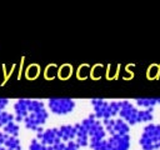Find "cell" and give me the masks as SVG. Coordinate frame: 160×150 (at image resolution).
<instances>
[{
	"mask_svg": "<svg viewBox=\"0 0 160 150\" xmlns=\"http://www.w3.org/2000/svg\"><path fill=\"white\" fill-rule=\"evenodd\" d=\"M49 111L46 110V105L41 100L29 99V114L24 119V126L28 130L35 131L36 134L44 130V124L48 121Z\"/></svg>",
	"mask_w": 160,
	"mask_h": 150,
	"instance_id": "obj_1",
	"label": "cell"
},
{
	"mask_svg": "<svg viewBox=\"0 0 160 150\" xmlns=\"http://www.w3.org/2000/svg\"><path fill=\"white\" fill-rule=\"evenodd\" d=\"M90 104L94 110V115L98 120H106L112 119L116 115H119L120 110V101H106L104 99H91Z\"/></svg>",
	"mask_w": 160,
	"mask_h": 150,
	"instance_id": "obj_2",
	"label": "cell"
},
{
	"mask_svg": "<svg viewBox=\"0 0 160 150\" xmlns=\"http://www.w3.org/2000/svg\"><path fill=\"white\" fill-rule=\"evenodd\" d=\"M139 145L142 150H160V124H146L139 138Z\"/></svg>",
	"mask_w": 160,
	"mask_h": 150,
	"instance_id": "obj_3",
	"label": "cell"
},
{
	"mask_svg": "<svg viewBox=\"0 0 160 150\" xmlns=\"http://www.w3.org/2000/svg\"><path fill=\"white\" fill-rule=\"evenodd\" d=\"M81 124L86 128L89 134V141H100L106 138V131L101 120H98L94 114H90L88 118L82 119Z\"/></svg>",
	"mask_w": 160,
	"mask_h": 150,
	"instance_id": "obj_4",
	"label": "cell"
},
{
	"mask_svg": "<svg viewBox=\"0 0 160 150\" xmlns=\"http://www.w3.org/2000/svg\"><path fill=\"white\" fill-rule=\"evenodd\" d=\"M48 109L55 115H68L75 110L76 102L69 98H51L46 102Z\"/></svg>",
	"mask_w": 160,
	"mask_h": 150,
	"instance_id": "obj_5",
	"label": "cell"
},
{
	"mask_svg": "<svg viewBox=\"0 0 160 150\" xmlns=\"http://www.w3.org/2000/svg\"><path fill=\"white\" fill-rule=\"evenodd\" d=\"M119 118L122 119L126 124L136 125L140 124V109L136 108L131 101L129 100H120V110H119Z\"/></svg>",
	"mask_w": 160,
	"mask_h": 150,
	"instance_id": "obj_6",
	"label": "cell"
},
{
	"mask_svg": "<svg viewBox=\"0 0 160 150\" xmlns=\"http://www.w3.org/2000/svg\"><path fill=\"white\" fill-rule=\"evenodd\" d=\"M101 122L104 125L105 131L110 136H112V135H129V132H130V125L126 124L120 118L106 119V120H102Z\"/></svg>",
	"mask_w": 160,
	"mask_h": 150,
	"instance_id": "obj_7",
	"label": "cell"
},
{
	"mask_svg": "<svg viewBox=\"0 0 160 150\" xmlns=\"http://www.w3.org/2000/svg\"><path fill=\"white\" fill-rule=\"evenodd\" d=\"M130 135H112L105 139L100 150H130Z\"/></svg>",
	"mask_w": 160,
	"mask_h": 150,
	"instance_id": "obj_8",
	"label": "cell"
},
{
	"mask_svg": "<svg viewBox=\"0 0 160 150\" xmlns=\"http://www.w3.org/2000/svg\"><path fill=\"white\" fill-rule=\"evenodd\" d=\"M36 139L45 146H52L56 142L61 141L59 136V130L58 128H50V129H44L42 131L36 134Z\"/></svg>",
	"mask_w": 160,
	"mask_h": 150,
	"instance_id": "obj_9",
	"label": "cell"
},
{
	"mask_svg": "<svg viewBox=\"0 0 160 150\" xmlns=\"http://www.w3.org/2000/svg\"><path fill=\"white\" fill-rule=\"evenodd\" d=\"M29 114V99H19L14 104V116L16 122L24 121Z\"/></svg>",
	"mask_w": 160,
	"mask_h": 150,
	"instance_id": "obj_10",
	"label": "cell"
},
{
	"mask_svg": "<svg viewBox=\"0 0 160 150\" xmlns=\"http://www.w3.org/2000/svg\"><path fill=\"white\" fill-rule=\"evenodd\" d=\"M58 130H59L60 140L64 141V142L75 140V138H76V128H75V125H70V124L61 125L60 128H58Z\"/></svg>",
	"mask_w": 160,
	"mask_h": 150,
	"instance_id": "obj_11",
	"label": "cell"
},
{
	"mask_svg": "<svg viewBox=\"0 0 160 150\" xmlns=\"http://www.w3.org/2000/svg\"><path fill=\"white\" fill-rule=\"evenodd\" d=\"M74 125L76 128V138H75V141L78 142V145L80 148L89 146V134H88L86 128L81 122H76Z\"/></svg>",
	"mask_w": 160,
	"mask_h": 150,
	"instance_id": "obj_12",
	"label": "cell"
},
{
	"mask_svg": "<svg viewBox=\"0 0 160 150\" xmlns=\"http://www.w3.org/2000/svg\"><path fill=\"white\" fill-rule=\"evenodd\" d=\"M160 105V98H138L135 99V106L140 109H154Z\"/></svg>",
	"mask_w": 160,
	"mask_h": 150,
	"instance_id": "obj_13",
	"label": "cell"
},
{
	"mask_svg": "<svg viewBox=\"0 0 160 150\" xmlns=\"http://www.w3.org/2000/svg\"><path fill=\"white\" fill-rule=\"evenodd\" d=\"M4 146L6 150H21V142L18 136H8Z\"/></svg>",
	"mask_w": 160,
	"mask_h": 150,
	"instance_id": "obj_14",
	"label": "cell"
},
{
	"mask_svg": "<svg viewBox=\"0 0 160 150\" xmlns=\"http://www.w3.org/2000/svg\"><path fill=\"white\" fill-rule=\"evenodd\" d=\"M2 131L9 136H19L20 126H19V124L16 121H11V122H9L8 125H5L2 128Z\"/></svg>",
	"mask_w": 160,
	"mask_h": 150,
	"instance_id": "obj_15",
	"label": "cell"
},
{
	"mask_svg": "<svg viewBox=\"0 0 160 150\" xmlns=\"http://www.w3.org/2000/svg\"><path fill=\"white\" fill-rule=\"evenodd\" d=\"M11 121H15V116H14V114H11V112H9V111H1L0 112V128L2 129L5 125H8L9 122H11Z\"/></svg>",
	"mask_w": 160,
	"mask_h": 150,
	"instance_id": "obj_16",
	"label": "cell"
},
{
	"mask_svg": "<svg viewBox=\"0 0 160 150\" xmlns=\"http://www.w3.org/2000/svg\"><path fill=\"white\" fill-rule=\"evenodd\" d=\"M29 150H45V145H42L36 138L32 139L29 144Z\"/></svg>",
	"mask_w": 160,
	"mask_h": 150,
	"instance_id": "obj_17",
	"label": "cell"
},
{
	"mask_svg": "<svg viewBox=\"0 0 160 150\" xmlns=\"http://www.w3.org/2000/svg\"><path fill=\"white\" fill-rule=\"evenodd\" d=\"M66 150H80V146L75 140H71L66 142Z\"/></svg>",
	"mask_w": 160,
	"mask_h": 150,
	"instance_id": "obj_18",
	"label": "cell"
},
{
	"mask_svg": "<svg viewBox=\"0 0 160 150\" xmlns=\"http://www.w3.org/2000/svg\"><path fill=\"white\" fill-rule=\"evenodd\" d=\"M8 136L9 135H6L4 131H0V150H6L4 144H5V140L8 139Z\"/></svg>",
	"mask_w": 160,
	"mask_h": 150,
	"instance_id": "obj_19",
	"label": "cell"
},
{
	"mask_svg": "<svg viewBox=\"0 0 160 150\" xmlns=\"http://www.w3.org/2000/svg\"><path fill=\"white\" fill-rule=\"evenodd\" d=\"M52 148H54V150H66V142L59 141L55 145H52Z\"/></svg>",
	"mask_w": 160,
	"mask_h": 150,
	"instance_id": "obj_20",
	"label": "cell"
},
{
	"mask_svg": "<svg viewBox=\"0 0 160 150\" xmlns=\"http://www.w3.org/2000/svg\"><path fill=\"white\" fill-rule=\"evenodd\" d=\"M9 105V99L6 98H0V112L4 111V109Z\"/></svg>",
	"mask_w": 160,
	"mask_h": 150,
	"instance_id": "obj_21",
	"label": "cell"
},
{
	"mask_svg": "<svg viewBox=\"0 0 160 150\" xmlns=\"http://www.w3.org/2000/svg\"><path fill=\"white\" fill-rule=\"evenodd\" d=\"M45 150H54L52 146H45Z\"/></svg>",
	"mask_w": 160,
	"mask_h": 150,
	"instance_id": "obj_22",
	"label": "cell"
}]
</instances>
